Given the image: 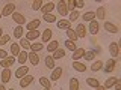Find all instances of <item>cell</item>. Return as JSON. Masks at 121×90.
<instances>
[{"label": "cell", "instance_id": "cb8c5ba5", "mask_svg": "<svg viewBox=\"0 0 121 90\" xmlns=\"http://www.w3.org/2000/svg\"><path fill=\"white\" fill-rule=\"evenodd\" d=\"M23 35H24V27H23V26H17V27L14 29V36L20 41L23 38Z\"/></svg>", "mask_w": 121, "mask_h": 90}, {"label": "cell", "instance_id": "7bdbcfd3", "mask_svg": "<svg viewBox=\"0 0 121 90\" xmlns=\"http://www.w3.org/2000/svg\"><path fill=\"white\" fill-rule=\"evenodd\" d=\"M9 39H11L9 35H3L2 38H0V45H6L8 42H9Z\"/></svg>", "mask_w": 121, "mask_h": 90}, {"label": "cell", "instance_id": "9c48e42d", "mask_svg": "<svg viewBox=\"0 0 121 90\" xmlns=\"http://www.w3.org/2000/svg\"><path fill=\"white\" fill-rule=\"evenodd\" d=\"M56 8V3H53V2H47V3H44L43 8H41V12H43V15L45 14H52V11Z\"/></svg>", "mask_w": 121, "mask_h": 90}, {"label": "cell", "instance_id": "74e56055", "mask_svg": "<svg viewBox=\"0 0 121 90\" xmlns=\"http://www.w3.org/2000/svg\"><path fill=\"white\" fill-rule=\"evenodd\" d=\"M70 90H79V80L77 78H70Z\"/></svg>", "mask_w": 121, "mask_h": 90}, {"label": "cell", "instance_id": "b9f144b4", "mask_svg": "<svg viewBox=\"0 0 121 90\" xmlns=\"http://www.w3.org/2000/svg\"><path fill=\"white\" fill-rule=\"evenodd\" d=\"M43 5H44V3L41 2V0H35V2H32V9L33 11H38V9L43 8Z\"/></svg>", "mask_w": 121, "mask_h": 90}, {"label": "cell", "instance_id": "8fae6325", "mask_svg": "<svg viewBox=\"0 0 121 90\" xmlns=\"http://www.w3.org/2000/svg\"><path fill=\"white\" fill-rule=\"evenodd\" d=\"M104 30L108 33H118V26L117 24H113V22H111V21H106L104 22Z\"/></svg>", "mask_w": 121, "mask_h": 90}, {"label": "cell", "instance_id": "ac0fdd59", "mask_svg": "<svg viewBox=\"0 0 121 90\" xmlns=\"http://www.w3.org/2000/svg\"><path fill=\"white\" fill-rule=\"evenodd\" d=\"M58 48H59V41H56V39H52L50 42L47 44V51L48 52H55Z\"/></svg>", "mask_w": 121, "mask_h": 90}, {"label": "cell", "instance_id": "7c38bea8", "mask_svg": "<svg viewBox=\"0 0 121 90\" xmlns=\"http://www.w3.org/2000/svg\"><path fill=\"white\" fill-rule=\"evenodd\" d=\"M73 69L77 71V72H85V71L88 69V66H86L85 63L79 62V60H74V62H73Z\"/></svg>", "mask_w": 121, "mask_h": 90}, {"label": "cell", "instance_id": "c3c4849f", "mask_svg": "<svg viewBox=\"0 0 121 90\" xmlns=\"http://www.w3.org/2000/svg\"><path fill=\"white\" fill-rule=\"evenodd\" d=\"M94 90H106V89L103 87V86H98V87H95V89H94Z\"/></svg>", "mask_w": 121, "mask_h": 90}, {"label": "cell", "instance_id": "ba28073f", "mask_svg": "<svg viewBox=\"0 0 121 90\" xmlns=\"http://www.w3.org/2000/svg\"><path fill=\"white\" fill-rule=\"evenodd\" d=\"M27 74H29V68L26 66V65H21V66H20V68H18V69L14 72V75H15L17 78H20V80H21L23 77H26Z\"/></svg>", "mask_w": 121, "mask_h": 90}, {"label": "cell", "instance_id": "30bf717a", "mask_svg": "<svg viewBox=\"0 0 121 90\" xmlns=\"http://www.w3.org/2000/svg\"><path fill=\"white\" fill-rule=\"evenodd\" d=\"M11 17H12V20L17 22L18 26H24L26 18H24V15H23V14H20V12H14L12 15H11Z\"/></svg>", "mask_w": 121, "mask_h": 90}, {"label": "cell", "instance_id": "9a60e30c", "mask_svg": "<svg viewBox=\"0 0 121 90\" xmlns=\"http://www.w3.org/2000/svg\"><path fill=\"white\" fill-rule=\"evenodd\" d=\"M88 30H89V33H91V35H97V33H98V30H100V24H98V21H97V20L91 21V22H89V27H88Z\"/></svg>", "mask_w": 121, "mask_h": 90}, {"label": "cell", "instance_id": "52a82bcc", "mask_svg": "<svg viewBox=\"0 0 121 90\" xmlns=\"http://www.w3.org/2000/svg\"><path fill=\"white\" fill-rule=\"evenodd\" d=\"M33 80H35V77H33V75H29V74H27L26 77H23L21 80H20V86H21L23 89H26V87H29V86L33 82Z\"/></svg>", "mask_w": 121, "mask_h": 90}, {"label": "cell", "instance_id": "8d00e7d4", "mask_svg": "<svg viewBox=\"0 0 121 90\" xmlns=\"http://www.w3.org/2000/svg\"><path fill=\"white\" fill-rule=\"evenodd\" d=\"M65 32H67V36H68V39H70V41H73V42H76V41H77V39H79V38H77V36H76V33H74V30H73V29H71V27H70V29H67V30H65Z\"/></svg>", "mask_w": 121, "mask_h": 90}, {"label": "cell", "instance_id": "83f0119b", "mask_svg": "<svg viewBox=\"0 0 121 90\" xmlns=\"http://www.w3.org/2000/svg\"><path fill=\"white\" fill-rule=\"evenodd\" d=\"M103 65H104V63L101 62V60H97V62H94L92 65H91V71H92V72L101 71V69H103Z\"/></svg>", "mask_w": 121, "mask_h": 90}, {"label": "cell", "instance_id": "836d02e7", "mask_svg": "<svg viewBox=\"0 0 121 90\" xmlns=\"http://www.w3.org/2000/svg\"><path fill=\"white\" fill-rule=\"evenodd\" d=\"M44 63H45V66L48 68V69H55V59L52 57V56H47L44 60Z\"/></svg>", "mask_w": 121, "mask_h": 90}, {"label": "cell", "instance_id": "d6986e66", "mask_svg": "<svg viewBox=\"0 0 121 90\" xmlns=\"http://www.w3.org/2000/svg\"><path fill=\"white\" fill-rule=\"evenodd\" d=\"M117 81H120V78L118 77H111V78H108V80L104 81V86L103 87L108 90V89H111V87H113V86H115V82Z\"/></svg>", "mask_w": 121, "mask_h": 90}, {"label": "cell", "instance_id": "4fadbf2b", "mask_svg": "<svg viewBox=\"0 0 121 90\" xmlns=\"http://www.w3.org/2000/svg\"><path fill=\"white\" fill-rule=\"evenodd\" d=\"M62 77V68H55L53 69V72H52V75H50V81L53 82V81H58L59 78Z\"/></svg>", "mask_w": 121, "mask_h": 90}, {"label": "cell", "instance_id": "8992f818", "mask_svg": "<svg viewBox=\"0 0 121 90\" xmlns=\"http://www.w3.org/2000/svg\"><path fill=\"white\" fill-rule=\"evenodd\" d=\"M14 63H15V57H12V56H8L6 59L0 60V66H2L3 69H8L9 66H14Z\"/></svg>", "mask_w": 121, "mask_h": 90}, {"label": "cell", "instance_id": "f907efd6", "mask_svg": "<svg viewBox=\"0 0 121 90\" xmlns=\"http://www.w3.org/2000/svg\"><path fill=\"white\" fill-rule=\"evenodd\" d=\"M3 36V27H0V38Z\"/></svg>", "mask_w": 121, "mask_h": 90}, {"label": "cell", "instance_id": "f35d334b", "mask_svg": "<svg viewBox=\"0 0 121 90\" xmlns=\"http://www.w3.org/2000/svg\"><path fill=\"white\" fill-rule=\"evenodd\" d=\"M85 60H88V62H91V60H94L95 59V51L94 50H89V51H85Z\"/></svg>", "mask_w": 121, "mask_h": 90}, {"label": "cell", "instance_id": "7dc6e473", "mask_svg": "<svg viewBox=\"0 0 121 90\" xmlns=\"http://www.w3.org/2000/svg\"><path fill=\"white\" fill-rule=\"evenodd\" d=\"M113 87H115V90H121V81H117Z\"/></svg>", "mask_w": 121, "mask_h": 90}, {"label": "cell", "instance_id": "d6a6232c", "mask_svg": "<svg viewBox=\"0 0 121 90\" xmlns=\"http://www.w3.org/2000/svg\"><path fill=\"white\" fill-rule=\"evenodd\" d=\"M82 18H83L85 21L91 22V21H94V20H95V12H92V11H89V12H85Z\"/></svg>", "mask_w": 121, "mask_h": 90}, {"label": "cell", "instance_id": "ffe728a7", "mask_svg": "<svg viewBox=\"0 0 121 90\" xmlns=\"http://www.w3.org/2000/svg\"><path fill=\"white\" fill-rule=\"evenodd\" d=\"M95 18H97V20H104V18H106V8L104 6H98L97 8Z\"/></svg>", "mask_w": 121, "mask_h": 90}, {"label": "cell", "instance_id": "5bb4252c", "mask_svg": "<svg viewBox=\"0 0 121 90\" xmlns=\"http://www.w3.org/2000/svg\"><path fill=\"white\" fill-rule=\"evenodd\" d=\"M27 60L32 63L33 66H38V63H39V56H38L36 52L30 51V52H27Z\"/></svg>", "mask_w": 121, "mask_h": 90}, {"label": "cell", "instance_id": "4316f807", "mask_svg": "<svg viewBox=\"0 0 121 90\" xmlns=\"http://www.w3.org/2000/svg\"><path fill=\"white\" fill-rule=\"evenodd\" d=\"M52 36H53V32H52L50 29H45L44 33H43V36H41V38H43V42H50Z\"/></svg>", "mask_w": 121, "mask_h": 90}, {"label": "cell", "instance_id": "d590c367", "mask_svg": "<svg viewBox=\"0 0 121 90\" xmlns=\"http://www.w3.org/2000/svg\"><path fill=\"white\" fill-rule=\"evenodd\" d=\"M64 45H65V48L67 50H70L71 52H73L76 48H77V45H76V42H73V41H70V39H67L65 42H64Z\"/></svg>", "mask_w": 121, "mask_h": 90}, {"label": "cell", "instance_id": "484cf974", "mask_svg": "<svg viewBox=\"0 0 121 90\" xmlns=\"http://www.w3.org/2000/svg\"><path fill=\"white\" fill-rule=\"evenodd\" d=\"M56 26H58L59 29L67 30V29H70V27H71V22L68 21V20H59V21H56Z\"/></svg>", "mask_w": 121, "mask_h": 90}, {"label": "cell", "instance_id": "f546056e", "mask_svg": "<svg viewBox=\"0 0 121 90\" xmlns=\"http://www.w3.org/2000/svg\"><path fill=\"white\" fill-rule=\"evenodd\" d=\"M17 60H18V63H20V65H26V62H27V51L23 50L20 54H18Z\"/></svg>", "mask_w": 121, "mask_h": 90}, {"label": "cell", "instance_id": "681fc988", "mask_svg": "<svg viewBox=\"0 0 121 90\" xmlns=\"http://www.w3.org/2000/svg\"><path fill=\"white\" fill-rule=\"evenodd\" d=\"M0 90H8V89L5 87V84H0Z\"/></svg>", "mask_w": 121, "mask_h": 90}, {"label": "cell", "instance_id": "603a6c76", "mask_svg": "<svg viewBox=\"0 0 121 90\" xmlns=\"http://www.w3.org/2000/svg\"><path fill=\"white\" fill-rule=\"evenodd\" d=\"M39 36H41V33L38 32V30H32V32H27V35H26V39H27V41H36Z\"/></svg>", "mask_w": 121, "mask_h": 90}, {"label": "cell", "instance_id": "2e32d148", "mask_svg": "<svg viewBox=\"0 0 121 90\" xmlns=\"http://www.w3.org/2000/svg\"><path fill=\"white\" fill-rule=\"evenodd\" d=\"M39 24H41V20H38V18H35V20L29 21L27 24H26V29H27L29 32H32V30H36L38 27H39Z\"/></svg>", "mask_w": 121, "mask_h": 90}, {"label": "cell", "instance_id": "60d3db41", "mask_svg": "<svg viewBox=\"0 0 121 90\" xmlns=\"http://www.w3.org/2000/svg\"><path fill=\"white\" fill-rule=\"evenodd\" d=\"M43 18H44V21H47V22H56V17L53 14H45V15H43Z\"/></svg>", "mask_w": 121, "mask_h": 90}, {"label": "cell", "instance_id": "f1b7e54d", "mask_svg": "<svg viewBox=\"0 0 121 90\" xmlns=\"http://www.w3.org/2000/svg\"><path fill=\"white\" fill-rule=\"evenodd\" d=\"M64 56H65V48H60V47H59L58 50L53 52V56H52V57L55 59V60H58V59H62Z\"/></svg>", "mask_w": 121, "mask_h": 90}, {"label": "cell", "instance_id": "277c9868", "mask_svg": "<svg viewBox=\"0 0 121 90\" xmlns=\"http://www.w3.org/2000/svg\"><path fill=\"white\" fill-rule=\"evenodd\" d=\"M56 9H58V12L60 17H67L68 15V8H67V2H64V0H60V2L56 3Z\"/></svg>", "mask_w": 121, "mask_h": 90}, {"label": "cell", "instance_id": "816d5d0a", "mask_svg": "<svg viewBox=\"0 0 121 90\" xmlns=\"http://www.w3.org/2000/svg\"><path fill=\"white\" fill-rule=\"evenodd\" d=\"M8 90H15V89H14V87H12V89H8Z\"/></svg>", "mask_w": 121, "mask_h": 90}, {"label": "cell", "instance_id": "d4e9b609", "mask_svg": "<svg viewBox=\"0 0 121 90\" xmlns=\"http://www.w3.org/2000/svg\"><path fill=\"white\" fill-rule=\"evenodd\" d=\"M11 52H12V57H15V56L18 57V54L21 52V48L18 45V42H12V45H11Z\"/></svg>", "mask_w": 121, "mask_h": 90}, {"label": "cell", "instance_id": "ab89813d", "mask_svg": "<svg viewBox=\"0 0 121 90\" xmlns=\"http://www.w3.org/2000/svg\"><path fill=\"white\" fill-rule=\"evenodd\" d=\"M79 17H80L79 11H77V9H74V11H71V12H70V18H68V21H70V22H71V21H76Z\"/></svg>", "mask_w": 121, "mask_h": 90}, {"label": "cell", "instance_id": "5b68a950", "mask_svg": "<svg viewBox=\"0 0 121 90\" xmlns=\"http://www.w3.org/2000/svg\"><path fill=\"white\" fill-rule=\"evenodd\" d=\"M115 68H117V60L115 59H109L108 62H106L103 71H104L106 74H109V72H113V71H115Z\"/></svg>", "mask_w": 121, "mask_h": 90}, {"label": "cell", "instance_id": "ee69618b", "mask_svg": "<svg viewBox=\"0 0 121 90\" xmlns=\"http://www.w3.org/2000/svg\"><path fill=\"white\" fill-rule=\"evenodd\" d=\"M67 8H68V11H74V9H76L74 0H68V2H67Z\"/></svg>", "mask_w": 121, "mask_h": 90}, {"label": "cell", "instance_id": "4dcf8cb0", "mask_svg": "<svg viewBox=\"0 0 121 90\" xmlns=\"http://www.w3.org/2000/svg\"><path fill=\"white\" fill-rule=\"evenodd\" d=\"M44 48V45L41 44V42H30V51H33V52H38V51H41Z\"/></svg>", "mask_w": 121, "mask_h": 90}, {"label": "cell", "instance_id": "f6af8a7d", "mask_svg": "<svg viewBox=\"0 0 121 90\" xmlns=\"http://www.w3.org/2000/svg\"><path fill=\"white\" fill-rule=\"evenodd\" d=\"M74 6L76 8H83L85 6V2H83V0H74Z\"/></svg>", "mask_w": 121, "mask_h": 90}, {"label": "cell", "instance_id": "7a4b0ae2", "mask_svg": "<svg viewBox=\"0 0 121 90\" xmlns=\"http://www.w3.org/2000/svg\"><path fill=\"white\" fill-rule=\"evenodd\" d=\"M74 33H76V36H77L79 39H85L86 35H88V29L85 27V24H77Z\"/></svg>", "mask_w": 121, "mask_h": 90}, {"label": "cell", "instance_id": "6da1fadb", "mask_svg": "<svg viewBox=\"0 0 121 90\" xmlns=\"http://www.w3.org/2000/svg\"><path fill=\"white\" fill-rule=\"evenodd\" d=\"M15 3L12 2H9V3H6L5 6H3V9H2V17H11L14 12H15Z\"/></svg>", "mask_w": 121, "mask_h": 90}, {"label": "cell", "instance_id": "f5cc1de1", "mask_svg": "<svg viewBox=\"0 0 121 90\" xmlns=\"http://www.w3.org/2000/svg\"><path fill=\"white\" fill-rule=\"evenodd\" d=\"M0 18H2V12H0Z\"/></svg>", "mask_w": 121, "mask_h": 90}, {"label": "cell", "instance_id": "db71d44e", "mask_svg": "<svg viewBox=\"0 0 121 90\" xmlns=\"http://www.w3.org/2000/svg\"><path fill=\"white\" fill-rule=\"evenodd\" d=\"M44 90H45V89H44Z\"/></svg>", "mask_w": 121, "mask_h": 90}, {"label": "cell", "instance_id": "e0dca14e", "mask_svg": "<svg viewBox=\"0 0 121 90\" xmlns=\"http://www.w3.org/2000/svg\"><path fill=\"white\" fill-rule=\"evenodd\" d=\"M11 77H12V74H11V71H9V68L8 69H3V72H2V84H6V82H9L11 81Z\"/></svg>", "mask_w": 121, "mask_h": 90}, {"label": "cell", "instance_id": "1f68e13d", "mask_svg": "<svg viewBox=\"0 0 121 90\" xmlns=\"http://www.w3.org/2000/svg\"><path fill=\"white\" fill-rule=\"evenodd\" d=\"M18 45H20V48H23L24 51H27V50H30V42L26 38H21L20 39V42H18Z\"/></svg>", "mask_w": 121, "mask_h": 90}, {"label": "cell", "instance_id": "44dd1931", "mask_svg": "<svg viewBox=\"0 0 121 90\" xmlns=\"http://www.w3.org/2000/svg\"><path fill=\"white\" fill-rule=\"evenodd\" d=\"M83 56H85V48H76V50L73 51V62L74 60L82 59Z\"/></svg>", "mask_w": 121, "mask_h": 90}, {"label": "cell", "instance_id": "e575fe53", "mask_svg": "<svg viewBox=\"0 0 121 90\" xmlns=\"http://www.w3.org/2000/svg\"><path fill=\"white\" fill-rule=\"evenodd\" d=\"M86 84L89 86V87H92V89H95L100 86V81L97 80V78H86Z\"/></svg>", "mask_w": 121, "mask_h": 90}, {"label": "cell", "instance_id": "bcb514c9", "mask_svg": "<svg viewBox=\"0 0 121 90\" xmlns=\"http://www.w3.org/2000/svg\"><path fill=\"white\" fill-rule=\"evenodd\" d=\"M6 57H8V52L0 48V60H3V59H6Z\"/></svg>", "mask_w": 121, "mask_h": 90}, {"label": "cell", "instance_id": "3957f363", "mask_svg": "<svg viewBox=\"0 0 121 90\" xmlns=\"http://www.w3.org/2000/svg\"><path fill=\"white\" fill-rule=\"evenodd\" d=\"M109 54H111V59H117L120 56V45H118V42H111L109 44Z\"/></svg>", "mask_w": 121, "mask_h": 90}, {"label": "cell", "instance_id": "7402d4cb", "mask_svg": "<svg viewBox=\"0 0 121 90\" xmlns=\"http://www.w3.org/2000/svg\"><path fill=\"white\" fill-rule=\"evenodd\" d=\"M39 84L43 86L45 90H52V81L48 80L47 77H41V78H39Z\"/></svg>", "mask_w": 121, "mask_h": 90}]
</instances>
